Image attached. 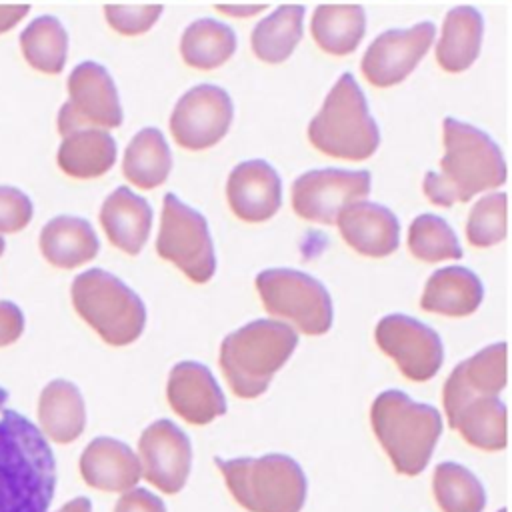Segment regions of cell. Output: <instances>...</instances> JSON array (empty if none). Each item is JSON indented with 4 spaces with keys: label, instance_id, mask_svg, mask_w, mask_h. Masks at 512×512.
Listing matches in <instances>:
<instances>
[{
    "label": "cell",
    "instance_id": "obj_1",
    "mask_svg": "<svg viewBox=\"0 0 512 512\" xmlns=\"http://www.w3.org/2000/svg\"><path fill=\"white\" fill-rule=\"evenodd\" d=\"M56 490V462L44 434L6 406L0 388V512H46Z\"/></svg>",
    "mask_w": 512,
    "mask_h": 512
},
{
    "label": "cell",
    "instance_id": "obj_2",
    "mask_svg": "<svg viewBox=\"0 0 512 512\" xmlns=\"http://www.w3.org/2000/svg\"><path fill=\"white\" fill-rule=\"evenodd\" d=\"M444 156L440 172H426L422 188L436 206L468 202L472 196L498 188L506 180V162L498 144L472 124L444 118Z\"/></svg>",
    "mask_w": 512,
    "mask_h": 512
},
{
    "label": "cell",
    "instance_id": "obj_3",
    "mask_svg": "<svg viewBox=\"0 0 512 512\" xmlns=\"http://www.w3.org/2000/svg\"><path fill=\"white\" fill-rule=\"evenodd\" d=\"M298 344L294 328L278 320H254L228 334L220 346V366L240 398L260 396Z\"/></svg>",
    "mask_w": 512,
    "mask_h": 512
},
{
    "label": "cell",
    "instance_id": "obj_4",
    "mask_svg": "<svg viewBox=\"0 0 512 512\" xmlns=\"http://www.w3.org/2000/svg\"><path fill=\"white\" fill-rule=\"evenodd\" d=\"M370 422L396 472L406 476H416L426 468L442 432L436 408L418 404L398 390L376 396Z\"/></svg>",
    "mask_w": 512,
    "mask_h": 512
},
{
    "label": "cell",
    "instance_id": "obj_5",
    "mask_svg": "<svg viewBox=\"0 0 512 512\" xmlns=\"http://www.w3.org/2000/svg\"><path fill=\"white\" fill-rule=\"evenodd\" d=\"M308 140L322 154L342 160H366L376 152L380 132L350 72L336 80L320 112L310 120Z\"/></svg>",
    "mask_w": 512,
    "mask_h": 512
},
{
    "label": "cell",
    "instance_id": "obj_6",
    "mask_svg": "<svg viewBox=\"0 0 512 512\" xmlns=\"http://www.w3.org/2000/svg\"><path fill=\"white\" fill-rule=\"evenodd\" d=\"M230 494L250 512H300L306 500V476L284 454L260 458H216Z\"/></svg>",
    "mask_w": 512,
    "mask_h": 512
},
{
    "label": "cell",
    "instance_id": "obj_7",
    "mask_svg": "<svg viewBox=\"0 0 512 512\" xmlns=\"http://www.w3.org/2000/svg\"><path fill=\"white\" fill-rule=\"evenodd\" d=\"M76 312L112 346L134 342L146 322L142 300L120 278L100 268L78 274L72 282Z\"/></svg>",
    "mask_w": 512,
    "mask_h": 512
},
{
    "label": "cell",
    "instance_id": "obj_8",
    "mask_svg": "<svg viewBox=\"0 0 512 512\" xmlns=\"http://www.w3.org/2000/svg\"><path fill=\"white\" fill-rule=\"evenodd\" d=\"M256 288L272 316L290 320L304 334L318 336L332 326V300L316 278L298 270L272 268L256 276Z\"/></svg>",
    "mask_w": 512,
    "mask_h": 512
},
{
    "label": "cell",
    "instance_id": "obj_9",
    "mask_svg": "<svg viewBox=\"0 0 512 512\" xmlns=\"http://www.w3.org/2000/svg\"><path fill=\"white\" fill-rule=\"evenodd\" d=\"M156 250L198 284L208 282L216 272V256L206 218L174 194L164 196Z\"/></svg>",
    "mask_w": 512,
    "mask_h": 512
},
{
    "label": "cell",
    "instance_id": "obj_10",
    "mask_svg": "<svg viewBox=\"0 0 512 512\" xmlns=\"http://www.w3.org/2000/svg\"><path fill=\"white\" fill-rule=\"evenodd\" d=\"M370 182L366 170H310L292 184V208L304 220L336 224L344 208L370 194Z\"/></svg>",
    "mask_w": 512,
    "mask_h": 512
},
{
    "label": "cell",
    "instance_id": "obj_11",
    "mask_svg": "<svg viewBox=\"0 0 512 512\" xmlns=\"http://www.w3.org/2000/svg\"><path fill=\"white\" fill-rule=\"evenodd\" d=\"M68 94L70 98L58 114L62 136L82 126L118 128L122 124L118 90L104 66L80 62L68 76Z\"/></svg>",
    "mask_w": 512,
    "mask_h": 512
},
{
    "label": "cell",
    "instance_id": "obj_12",
    "mask_svg": "<svg viewBox=\"0 0 512 512\" xmlns=\"http://www.w3.org/2000/svg\"><path fill=\"white\" fill-rule=\"evenodd\" d=\"M232 100L220 86L190 88L174 106L170 132L188 150H204L220 142L232 124Z\"/></svg>",
    "mask_w": 512,
    "mask_h": 512
},
{
    "label": "cell",
    "instance_id": "obj_13",
    "mask_svg": "<svg viewBox=\"0 0 512 512\" xmlns=\"http://www.w3.org/2000/svg\"><path fill=\"white\" fill-rule=\"evenodd\" d=\"M376 342L410 380L424 382L442 366L440 336L410 316L390 314L382 318L376 326Z\"/></svg>",
    "mask_w": 512,
    "mask_h": 512
},
{
    "label": "cell",
    "instance_id": "obj_14",
    "mask_svg": "<svg viewBox=\"0 0 512 512\" xmlns=\"http://www.w3.org/2000/svg\"><path fill=\"white\" fill-rule=\"evenodd\" d=\"M436 28L420 22L406 30H386L366 48L360 68L364 78L376 88H388L406 80L432 46Z\"/></svg>",
    "mask_w": 512,
    "mask_h": 512
},
{
    "label": "cell",
    "instance_id": "obj_15",
    "mask_svg": "<svg viewBox=\"0 0 512 512\" xmlns=\"http://www.w3.org/2000/svg\"><path fill=\"white\" fill-rule=\"evenodd\" d=\"M142 476L160 492L176 494L184 488L192 462L186 434L170 420L152 422L140 436Z\"/></svg>",
    "mask_w": 512,
    "mask_h": 512
},
{
    "label": "cell",
    "instance_id": "obj_16",
    "mask_svg": "<svg viewBox=\"0 0 512 512\" xmlns=\"http://www.w3.org/2000/svg\"><path fill=\"white\" fill-rule=\"evenodd\" d=\"M506 384V344L496 342L460 362L444 384V410L448 424L458 412L482 396H498Z\"/></svg>",
    "mask_w": 512,
    "mask_h": 512
},
{
    "label": "cell",
    "instance_id": "obj_17",
    "mask_svg": "<svg viewBox=\"0 0 512 512\" xmlns=\"http://www.w3.org/2000/svg\"><path fill=\"white\" fill-rule=\"evenodd\" d=\"M226 196L232 212L240 220L264 222L282 204V182L268 162L246 160L230 172Z\"/></svg>",
    "mask_w": 512,
    "mask_h": 512
},
{
    "label": "cell",
    "instance_id": "obj_18",
    "mask_svg": "<svg viewBox=\"0 0 512 512\" xmlns=\"http://www.w3.org/2000/svg\"><path fill=\"white\" fill-rule=\"evenodd\" d=\"M166 394L172 410L190 424H208L226 412V400L216 378L198 362L176 364Z\"/></svg>",
    "mask_w": 512,
    "mask_h": 512
},
{
    "label": "cell",
    "instance_id": "obj_19",
    "mask_svg": "<svg viewBox=\"0 0 512 512\" xmlns=\"http://www.w3.org/2000/svg\"><path fill=\"white\" fill-rule=\"evenodd\" d=\"M348 246L372 258L392 254L400 242V224L392 210L374 202H354L336 220Z\"/></svg>",
    "mask_w": 512,
    "mask_h": 512
},
{
    "label": "cell",
    "instance_id": "obj_20",
    "mask_svg": "<svg viewBox=\"0 0 512 512\" xmlns=\"http://www.w3.org/2000/svg\"><path fill=\"white\" fill-rule=\"evenodd\" d=\"M80 472L86 484L106 492H126L142 476L140 458L120 440L94 438L80 456Z\"/></svg>",
    "mask_w": 512,
    "mask_h": 512
},
{
    "label": "cell",
    "instance_id": "obj_21",
    "mask_svg": "<svg viewBox=\"0 0 512 512\" xmlns=\"http://www.w3.org/2000/svg\"><path fill=\"white\" fill-rule=\"evenodd\" d=\"M100 224L116 248L126 254H138L152 228V208L142 196L120 186L104 200Z\"/></svg>",
    "mask_w": 512,
    "mask_h": 512
},
{
    "label": "cell",
    "instance_id": "obj_22",
    "mask_svg": "<svg viewBox=\"0 0 512 512\" xmlns=\"http://www.w3.org/2000/svg\"><path fill=\"white\" fill-rule=\"evenodd\" d=\"M116 162V142L106 128L82 126L62 136L58 166L72 178H96Z\"/></svg>",
    "mask_w": 512,
    "mask_h": 512
},
{
    "label": "cell",
    "instance_id": "obj_23",
    "mask_svg": "<svg viewBox=\"0 0 512 512\" xmlns=\"http://www.w3.org/2000/svg\"><path fill=\"white\" fill-rule=\"evenodd\" d=\"M484 20L472 6L452 8L442 24V34L436 44V60L446 72L468 70L482 48Z\"/></svg>",
    "mask_w": 512,
    "mask_h": 512
},
{
    "label": "cell",
    "instance_id": "obj_24",
    "mask_svg": "<svg viewBox=\"0 0 512 512\" xmlns=\"http://www.w3.org/2000/svg\"><path fill=\"white\" fill-rule=\"evenodd\" d=\"M98 238L84 218L56 216L40 232V250L56 268H76L98 254Z\"/></svg>",
    "mask_w": 512,
    "mask_h": 512
},
{
    "label": "cell",
    "instance_id": "obj_25",
    "mask_svg": "<svg viewBox=\"0 0 512 512\" xmlns=\"http://www.w3.org/2000/svg\"><path fill=\"white\" fill-rule=\"evenodd\" d=\"M482 292L474 272L462 266H448L428 278L420 306L444 316H468L480 306Z\"/></svg>",
    "mask_w": 512,
    "mask_h": 512
},
{
    "label": "cell",
    "instance_id": "obj_26",
    "mask_svg": "<svg viewBox=\"0 0 512 512\" xmlns=\"http://www.w3.org/2000/svg\"><path fill=\"white\" fill-rule=\"evenodd\" d=\"M38 420L42 432L58 442L76 440L86 424V410L80 390L68 380H52L40 394Z\"/></svg>",
    "mask_w": 512,
    "mask_h": 512
},
{
    "label": "cell",
    "instance_id": "obj_27",
    "mask_svg": "<svg viewBox=\"0 0 512 512\" xmlns=\"http://www.w3.org/2000/svg\"><path fill=\"white\" fill-rule=\"evenodd\" d=\"M316 44L334 56L354 52L366 32V14L358 4H322L310 22Z\"/></svg>",
    "mask_w": 512,
    "mask_h": 512
},
{
    "label": "cell",
    "instance_id": "obj_28",
    "mask_svg": "<svg viewBox=\"0 0 512 512\" xmlns=\"http://www.w3.org/2000/svg\"><path fill=\"white\" fill-rule=\"evenodd\" d=\"M172 168V154L158 128H142L126 146L122 170L138 188L160 186Z\"/></svg>",
    "mask_w": 512,
    "mask_h": 512
},
{
    "label": "cell",
    "instance_id": "obj_29",
    "mask_svg": "<svg viewBox=\"0 0 512 512\" xmlns=\"http://www.w3.org/2000/svg\"><path fill=\"white\" fill-rule=\"evenodd\" d=\"M304 6L284 4L262 18L252 30V50L268 64L284 62L302 38Z\"/></svg>",
    "mask_w": 512,
    "mask_h": 512
},
{
    "label": "cell",
    "instance_id": "obj_30",
    "mask_svg": "<svg viewBox=\"0 0 512 512\" xmlns=\"http://www.w3.org/2000/svg\"><path fill=\"white\" fill-rule=\"evenodd\" d=\"M236 50V34L214 18L194 20L182 34L180 54L192 68L212 70L222 66Z\"/></svg>",
    "mask_w": 512,
    "mask_h": 512
},
{
    "label": "cell",
    "instance_id": "obj_31",
    "mask_svg": "<svg viewBox=\"0 0 512 512\" xmlns=\"http://www.w3.org/2000/svg\"><path fill=\"white\" fill-rule=\"evenodd\" d=\"M450 428L480 450H502L506 446V408L498 396H482L466 404Z\"/></svg>",
    "mask_w": 512,
    "mask_h": 512
},
{
    "label": "cell",
    "instance_id": "obj_32",
    "mask_svg": "<svg viewBox=\"0 0 512 512\" xmlns=\"http://www.w3.org/2000/svg\"><path fill=\"white\" fill-rule=\"evenodd\" d=\"M20 48L32 68L58 74L66 64L68 34L54 16H40L20 34Z\"/></svg>",
    "mask_w": 512,
    "mask_h": 512
},
{
    "label": "cell",
    "instance_id": "obj_33",
    "mask_svg": "<svg viewBox=\"0 0 512 512\" xmlns=\"http://www.w3.org/2000/svg\"><path fill=\"white\" fill-rule=\"evenodd\" d=\"M434 498L442 512H482L486 494L480 480L460 464L442 462L434 468Z\"/></svg>",
    "mask_w": 512,
    "mask_h": 512
},
{
    "label": "cell",
    "instance_id": "obj_34",
    "mask_svg": "<svg viewBox=\"0 0 512 512\" xmlns=\"http://www.w3.org/2000/svg\"><path fill=\"white\" fill-rule=\"evenodd\" d=\"M408 248L422 262L458 260L462 248L452 228L434 214H420L408 230Z\"/></svg>",
    "mask_w": 512,
    "mask_h": 512
},
{
    "label": "cell",
    "instance_id": "obj_35",
    "mask_svg": "<svg viewBox=\"0 0 512 512\" xmlns=\"http://www.w3.org/2000/svg\"><path fill=\"white\" fill-rule=\"evenodd\" d=\"M506 236V194L494 192L480 198L470 210L466 238L472 246L488 248Z\"/></svg>",
    "mask_w": 512,
    "mask_h": 512
},
{
    "label": "cell",
    "instance_id": "obj_36",
    "mask_svg": "<svg viewBox=\"0 0 512 512\" xmlns=\"http://www.w3.org/2000/svg\"><path fill=\"white\" fill-rule=\"evenodd\" d=\"M108 24L124 34V36H134V34H144L150 30L156 20L162 14L160 4H144V6H118V4H108L104 8Z\"/></svg>",
    "mask_w": 512,
    "mask_h": 512
},
{
    "label": "cell",
    "instance_id": "obj_37",
    "mask_svg": "<svg viewBox=\"0 0 512 512\" xmlns=\"http://www.w3.org/2000/svg\"><path fill=\"white\" fill-rule=\"evenodd\" d=\"M32 220L30 198L12 186H0V232H18Z\"/></svg>",
    "mask_w": 512,
    "mask_h": 512
},
{
    "label": "cell",
    "instance_id": "obj_38",
    "mask_svg": "<svg viewBox=\"0 0 512 512\" xmlns=\"http://www.w3.org/2000/svg\"><path fill=\"white\" fill-rule=\"evenodd\" d=\"M114 512H166L162 500L146 488H130L116 502Z\"/></svg>",
    "mask_w": 512,
    "mask_h": 512
},
{
    "label": "cell",
    "instance_id": "obj_39",
    "mask_svg": "<svg viewBox=\"0 0 512 512\" xmlns=\"http://www.w3.org/2000/svg\"><path fill=\"white\" fill-rule=\"evenodd\" d=\"M24 332V316L12 302L0 300V348L16 342Z\"/></svg>",
    "mask_w": 512,
    "mask_h": 512
},
{
    "label": "cell",
    "instance_id": "obj_40",
    "mask_svg": "<svg viewBox=\"0 0 512 512\" xmlns=\"http://www.w3.org/2000/svg\"><path fill=\"white\" fill-rule=\"evenodd\" d=\"M30 6L28 4H2L0 6V34L14 28L26 14Z\"/></svg>",
    "mask_w": 512,
    "mask_h": 512
},
{
    "label": "cell",
    "instance_id": "obj_41",
    "mask_svg": "<svg viewBox=\"0 0 512 512\" xmlns=\"http://www.w3.org/2000/svg\"><path fill=\"white\" fill-rule=\"evenodd\" d=\"M216 10H220L226 16L234 18H250L264 10V4H218Z\"/></svg>",
    "mask_w": 512,
    "mask_h": 512
},
{
    "label": "cell",
    "instance_id": "obj_42",
    "mask_svg": "<svg viewBox=\"0 0 512 512\" xmlns=\"http://www.w3.org/2000/svg\"><path fill=\"white\" fill-rule=\"evenodd\" d=\"M58 512H92V506H90V500L88 498H74L70 502H66Z\"/></svg>",
    "mask_w": 512,
    "mask_h": 512
},
{
    "label": "cell",
    "instance_id": "obj_43",
    "mask_svg": "<svg viewBox=\"0 0 512 512\" xmlns=\"http://www.w3.org/2000/svg\"><path fill=\"white\" fill-rule=\"evenodd\" d=\"M2 252H4V238L0 236V256H2Z\"/></svg>",
    "mask_w": 512,
    "mask_h": 512
},
{
    "label": "cell",
    "instance_id": "obj_44",
    "mask_svg": "<svg viewBox=\"0 0 512 512\" xmlns=\"http://www.w3.org/2000/svg\"><path fill=\"white\" fill-rule=\"evenodd\" d=\"M498 512H506V510H504V508H500V510H498Z\"/></svg>",
    "mask_w": 512,
    "mask_h": 512
}]
</instances>
